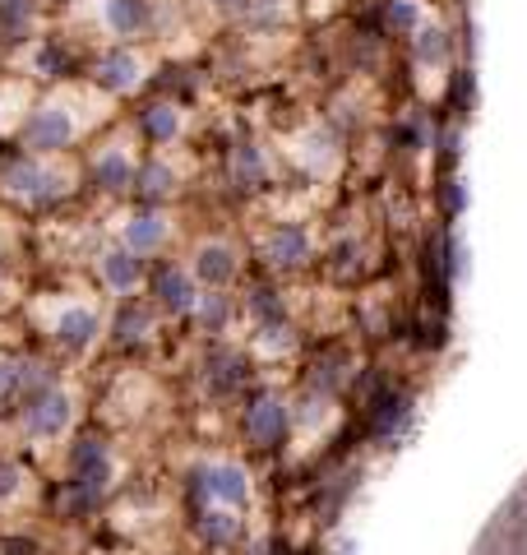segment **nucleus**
<instances>
[{
	"label": "nucleus",
	"mask_w": 527,
	"mask_h": 555,
	"mask_svg": "<svg viewBox=\"0 0 527 555\" xmlns=\"http://www.w3.org/2000/svg\"><path fill=\"white\" fill-rule=\"evenodd\" d=\"M195 491L208 500V505H222V509H245L255 495L250 473L245 463L236 459H204L200 473H195Z\"/></svg>",
	"instance_id": "11"
},
{
	"label": "nucleus",
	"mask_w": 527,
	"mask_h": 555,
	"mask_svg": "<svg viewBox=\"0 0 527 555\" xmlns=\"http://www.w3.org/2000/svg\"><path fill=\"white\" fill-rule=\"evenodd\" d=\"M204 10H214V14H222V20H241L245 10H250V0H200Z\"/></svg>",
	"instance_id": "25"
},
{
	"label": "nucleus",
	"mask_w": 527,
	"mask_h": 555,
	"mask_svg": "<svg viewBox=\"0 0 527 555\" xmlns=\"http://www.w3.org/2000/svg\"><path fill=\"white\" fill-rule=\"evenodd\" d=\"M75 481L88 495H102L116 481V454L107 449V440H79L75 444Z\"/></svg>",
	"instance_id": "16"
},
{
	"label": "nucleus",
	"mask_w": 527,
	"mask_h": 555,
	"mask_svg": "<svg viewBox=\"0 0 527 555\" xmlns=\"http://www.w3.org/2000/svg\"><path fill=\"white\" fill-rule=\"evenodd\" d=\"M83 171L69 153H14L0 163V195L24 208H51L79 190Z\"/></svg>",
	"instance_id": "2"
},
{
	"label": "nucleus",
	"mask_w": 527,
	"mask_h": 555,
	"mask_svg": "<svg viewBox=\"0 0 527 555\" xmlns=\"http://www.w3.org/2000/svg\"><path fill=\"white\" fill-rule=\"evenodd\" d=\"M190 269V278L204 287V292H222L241 278V246L232 236H200L190 246V259H181Z\"/></svg>",
	"instance_id": "9"
},
{
	"label": "nucleus",
	"mask_w": 527,
	"mask_h": 555,
	"mask_svg": "<svg viewBox=\"0 0 527 555\" xmlns=\"http://www.w3.org/2000/svg\"><path fill=\"white\" fill-rule=\"evenodd\" d=\"M176 236V214L167 204H139V208H116L112 214V241H120L134 255H163Z\"/></svg>",
	"instance_id": "8"
},
{
	"label": "nucleus",
	"mask_w": 527,
	"mask_h": 555,
	"mask_svg": "<svg viewBox=\"0 0 527 555\" xmlns=\"http://www.w3.org/2000/svg\"><path fill=\"white\" fill-rule=\"evenodd\" d=\"M139 167H144V144H139V130L134 126H120L107 139H98L88 149V177H93L98 190L107 195H126L139 181Z\"/></svg>",
	"instance_id": "5"
},
{
	"label": "nucleus",
	"mask_w": 527,
	"mask_h": 555,
	"mask_svg": "<svg viewBox=\"0 0 527 555\" xmlns=\"http://www.w3.org/2000/svg\"><path fill=\"white\" fill-rule=\"evenodd\" d=\"M255 352L259 357H287V352H296V338L287 334L283 324H264L259 338H255Z\"/></svg>",
	"instance_id": "24"
},
{
	"label": "nucleus",
	"mask_w": 527,
	"mask_h": 555,
	"mask_svg": "<svg viewBox=\"0 0 527 555\" xmlns=\"http://www.w3.org/2000/svg\"><path fill=\"white\" fill-rule=\"evenodd\" d=\"M28 320L47 343L79 357V352H93V343L107 328V306L93 292H47V297L28 301Z\"/></svg>",
	"instance_id": "3"
},
{
	"label": "nucleus",
	"mask_w": 527,
	"mask_h": 555,
	"mask_svg": "<svg viewBox=\"0 0 527 555\" xmlns=\"http://www.w3.org/2000/svg\"><path fill=\"white\" fill-rule=\"evenodd\" d=\"M79 422V393L69 385H47L33 389L20 408V430L33 444H51V440H65Z\"/></svg>",
	"instance_id": "7"
},
{
	"label": "nucleus",
	"mask_w": 527,
	"mask_h": 555,
	"mask_svg": "<svg viewBox=\"0 0 527 555\" xmlns=\"http://www.w3.org/2000/svg\"><path fill=\"white\" fill-rule=\"evenodd\" d=\"M28 107H33V89H28V83L24 79H0V139L20 134Z\"/></svg>",
	"instance_id": "20"
},
{
	"label": "nucleus",
	"mask_w": 527,
	"mask_h": 555,
	"mask_svg": "<svg viewBox=\"0 0 527 555\" xmlns=\"http://www.w3.org/2000/svg\"><path fill=\"white\" fill-rule=\"evenodd\" d=\"M287 153H292V158L310 171V177H320V181H329L333 171H338V158H343L338 139H333L324 126H306V130H296V134L287 139Z\"/></svg>",
	"instance_id": "13"
},
{
	"label": "nucleus",
	"mask_w": 527,
	"mask_h": 555,
	"mask_svg": "<svg viewBox=\"0 0 527 555\" xmlns=\"http://www.w3.org/2000/svg\"><path fill=\"white\" fill-rule=\"evenodd\" d=\"M112 107H116V98L102 93L93 79L51 83L42 98H33V107L14 139H20V149H28V153H69L98 126H107Z\"/></svg>",
	"instance_id": "1"
},
{
	"label": "nucleus",
	"mask_w": 527,
	"mask_h": 555,
	"mask_svg": "<svg viewBox=\"0 0 527 555\" xmlns=\"http://www.w3.org/2000/svg\"><path fill=\"white\" fill-rule=\"evenodd\" d=\"M144 134L153 139V149H176L185 139V112L181 102L171 98H157L153 107L144 112Z\"/></svg>",
	"instance_id": "18"
},
{
	"label": "nucleus",
	"mask_w": 527,
	"mask_h": 555,
	"mask_svg": "<svg viewBox=\"0 0 527 555\" xmlns=\"http://www.w3.org/2000/svg\"><path fill=\"white\" fill-rule=\"evenodd\" d=\"M426 20H430V14H426L421 0H394V5H389V28L402 33V38H412V33L426 24Z\"/></svg>",
	"instance_id": "23"
},
{
	"label": "nucleus",
	"mask_w": 527,
	"mask_h": 555,
	"mask_svg": "<svg viewBox=\"0 0 527 555\" xmlns=\"http://www.w3.org/2000/svg\"><path fill=\"white\" fill-rule=\"evenodd\" d=\"M245 436L255 444H283L292 436V408L283 393H259L245 412Z\"/></svg>",
	"instance_id": "14"
},
{
	"label": "nucleus",
	"mask_w": 527,
	"mask_h": 555,
	"mask_svg": "<svg viewBox=\"0 0 527 555\" xmlns=\"http://www.w3.org/2000/svg\"><path fill=\"white\" fill-rule=\"evenodd\" d=\"M88 24V33H98L102 47L112 42H144L157 28V10L153 0H83L75 10Z\"/></svg>",
	"instance_id": "6"
},
{
	"label": "nucleus",
	"mask_w": 527,
	"mask_h": 555,
	"mask_svg": "<svg viewBox=\"0 0 527 555\" xmlns=\"http://www.w3.org/2000/svg\"><path fill=\"white\" fill-rule=\"evenodd\" d=\"M28 491H33L28 467H24V463H14V459H0V509H14Z\"/></svg>",
	"instance_id": "21"
},
{
	"label": "nucleus",
	"mask_w": 527,
	"mask_h": 555,
	"mask_svg": "<svg viewBox=\"0 0 527 555\" xmlns=\"http://www.w3.org/2000/svg\"><path fill=\"white\" fill-rule=\"evenodd\" d=\"M157 65H163V56L149 42H112L93 56V83L120 102V98L144 93L149 79L157 75Z\"/></svg>",
	"instance_id": "4"
},
{
	"label": "nucleus",
	"mask_w": 527,
	"mask_h": 555,
	"mask_svg": "<svg viewBox=\"0 0 527 555\" xmlns=\"http://www.w3.org/2000/svg\"><path fill=\"white\" fill-rule=\"evenodd\" d=\"M93 273H98L102 292L116 297V301H134L139 292H149V264H144V255L126 250L120 241H107V246L93 255Z\"/></svg>",
	"instance_id": "10"
},
{
	"label": "nucleus",
	"mask_w": 527,
	"mask_h": 555,
	"mask_svg": "<svg viewBox=\"0 0 527 555\" xmlns=\"http://www.w3.org/2000/svg\"><path fill=\"white\" fill-rule=\"evenodd\" d=\"M200 532L214 537V542H232L241 532V509H222V505H208V514L200 518Z\"/></svg>",
	"instance_id": "22"
},
{
	"label": "nucleus",
	"mask_w": 527,
	"mask_h": 555,
	"mask_svg": "<svg viewBox=\"0 0 527 555\" xmlns=\"http://www.w3.org/2000/svg\"><path fill=\"white\" fill-rule=\"evenodd\" d=\"M33 371H38L33 361H24V357H5V352H0V408L24 403V398H28L33 389H42V385H47V379H38Z\"/></svg>",
	"instance_id": "19"
},
{
	"label": "nucleus",
	"mask_w": 527,
	"mask_h": 555,
	"mask_svg": "<svg viewBox=\"0 0 527 555\" xmlns=\"http://www.w3.org/2000/svg\"><path fill=\"white\" fill-rule=\"evenodd\" d=\"M310 255H314V241L301 222H278L264 236V264H273V269H306Z\"/></svg>",
	"instance_id": "15"
},
{
	"label": "nucleus",
	"mask_w": 527,
	"mask_h": 555,
	"mask_svg": "<svg viewBox=\"0 0 527 555\" xmlns=\"http://www.w3.org/2000/svg\"><path fill=\"white\" fill-rule=\"evenodd\" d=\"M10 241H14V228H10V218H0V259H5Z\"/></svg>",
	"instance_id": "26"
},
{
	"label": "nucleus",
	"mask_w": 527,
	"mask_h": 555,
	"mask_svg": "<svg viewBox=\"0 0 527 555\" xmlns=\"http://www.w3.org/2000/svg\"><path fill=\"white\" fill-rule=\"evenodd\" d=\"M149 292H153V306L163 310V315H171V320L195 315V306L204 297V287L190 278L185 264H163L157 273H149Z\"/></svg>",
	"instance_id": "12"
},
{
	"label": "nucleus",
	"mask_w": 527,
	"mask_h": 555,
	"mask_svg": "<svg viewBox=\"0 0 527 555\" xmlns=\"http://www.w3.org/2000/svg\"><path fill=\"white\" fill-rule=\"evenodd\" d=\"M181 185H185V167L176 163V149H157L153 163L139 167V181H134V190H139V195H144L149 204H163V199L176 195Z\"/></svg>",
	"instance_id": "17"
}]
</instances>
